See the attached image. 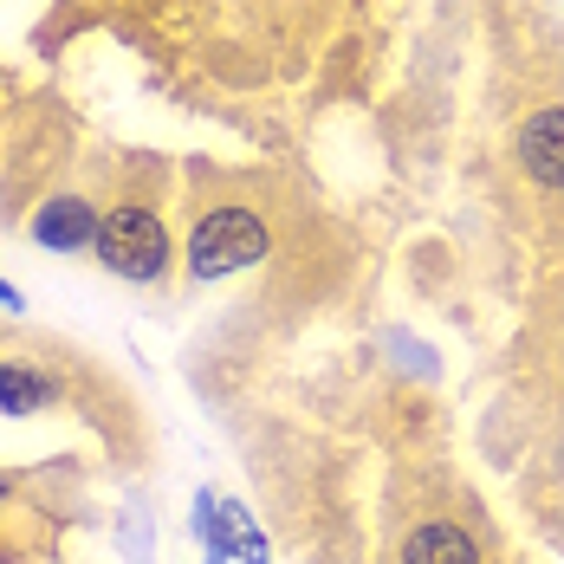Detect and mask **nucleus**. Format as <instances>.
I'll return each mask as SVG.
<instances>
[{
    "label": "nucleus",
    "mask_w": 564,
    "mask_h": 564,
    "mask_svg": "<svg viewBox=\"0 0 564 564\" xmlns=\"http://www.w3.org/2000/svg\"><path fill=\"white\" fill-rule=\"evenodd\" d=\"M53 402V383L40 370H20V364H0V409L7 415H33Z\"/></svg>",
    "instance_id": "6"
},
{
    "label": "nucleus",
    "mask_w": 564,
    "mask_h": 564,
    "mask_svg": "<svg viewBox=\"0 0 564 564\" xmlns=\"http://www.w3.org/2000/svg\"><path fill=\"white\" fill-rule=\"evenodd\" d=\"M0 305H20V292H13L7 280H0Z\"/></svg>",
    "instance_id": "7"
},
{
    "label": "nucleus",
    "mask_w": 564,
    "mask_h": 564,
    "mask_svg": "<svg viewBox=\"0 0 564 564\" xmlns=\"http://www.w3.org/2000/svg\"><path fill=\"white\" fill-rule=\"evenodd\" d=\"M267 253V221L253 215V208H208L195 234H188V273L195 280H227V273H240V267H253Z\"/></svg>",
    "instance_id": "1"
},
{
    "label": "nucleus",
    "mask_w": 564,
    "mask_h": 564,
    "mask_svg": "<svg viewBox=\"0 0 564 564\" xmlns=\"http://www.w3.org/2000/svg\"><path fill=\"white\" fill-rule=\"evenodd\" d=\"M402 564H480V545H474L460 525L435 519V525L409 532V545H402Z\"/></svg>",
    "instance_id": "5"
},
{
    "label": "nucleus",
    "mask_w": 564,
    "mask_h": 564,
    "mask_svg": "<svg viewBox=\"0 0 564 564\" xmlns=\"http://www.w3.org/2000/svg\"><path fill=\"white\" fill-rule=\"evenodd\" d=\"M98 208L85 202V195H58V202H46L40 215H33V234L46 240V247H58V253H78V247H91L98 240Z\"/></svg>",
    "instance_id": "4"
},
{
    "label": "nucleus",
    "mask_w": 564,
    "mask_h": 564,
    "mask_svg": "<svg viewBox=\"0 0 564 564\" xmlns=\"http://www.w3.org/2000/svg\"><path fill=\"white\" fill-rule=\"evenodd\" d=\"M512 156L539 188H564V105H545V111L525 117L512 130Z\"/></svg>",
    "instance_id": "3"
},
{
    "label": "nucleus",
    "mask_w": 564,
    "mask_h": 564,
    "mask_svg": "<svg viewBox=\"0 0 564 564\" xmlns=\"http://www.w3.org/2000/svg\"><path fill=\"white\" fill-rule=\"evenodd\" d=\"M98 260L111 267L117 280L130 285H156L170 273V234L150 208H111L98 227Z\"/></svg>",
    "instance_id": "2"
}]
</instances>
